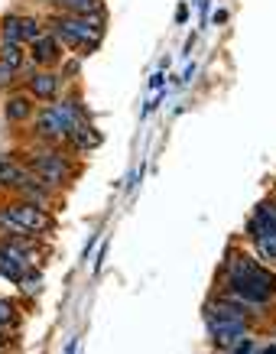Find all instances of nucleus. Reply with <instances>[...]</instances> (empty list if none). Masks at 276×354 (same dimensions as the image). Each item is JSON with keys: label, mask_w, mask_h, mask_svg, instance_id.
Instances as JSON below:
<instances>
[{"label": "nucleus", "mask_w": 276, "mask_h": 354, "mask_svg": "<svg viewBox=\"0 0 276 354\" xmlns=\"http://www.w3.org/2000/svg\"><path fill=\"white\" fill-rule=\"evenodd\" d=\"M224 273H228V292L254 302V306H264L276 292V277L270 270L257 267L250 257H231Z\"/></svg>", "instance_id": "nucleus-1"}, {"label": "nucleus", "mask_w": 276, "mask_h": 354, "mask_svg": "<svg viewBox=\"0 0 276 354\" xmlns=\"http://www.w3.org/2000/svg\"><path fill=\"white\" fill-rule=\"evenodd\" d=\"M101 17H78V13H62L53 20V36L75 49H95L101 43Z\"/></svg>", "instance_id": "nucleus-2"}, {"label": "nucleus", "mask_w": 276, "mask_h": 354, "mask_svg": "<svg viewBox=\"0 0 276 354\" xmlns=\"http://www.w3.org/2000/svg\"><path fill=\"white\" fill-rule=\"evenodd\" d=\"M82 120L78 101H62V104H49L36 114V133L43 140H62L72 133V127Z\"/></svg>", "instance_id": "nucleus-3"}, {"label": "nucleus", "mask_w": 276, "mask_h": 354, "mask_svg": "<svg viewBox=\"0 0 276 354\" xmlns=\"http://www.w3.org/2000/svg\"><path fill=\"white\" fill-rule=\"evenodd\" d=\"M30 166H33V172H36L46 185H49V189H53V185H62L65 179H68V162H65L62 153H55V150L33 153Z\"/></svg>", "instance_id": "nucleus-4"}, {"label": "nucleus", "mask_w": 276, "mask_h": 354, "mask_svg": "<svg viewBox=\"0 0 276 354\" xmlns=\"http://www.w3.org/2000/svg\"><path fill=\"white\" fill-rule=\"evenodd\" d=\"M7 212H10L13 221H17L26 234H46V231H53V218L43 212V205L20 202V205H10Z\"/></svg>", "instance_id": "nucleus-5"}, {"label": "nucleus", "mask_w": 276, "mask_h": 354, "mask_svg": "<svg viewBox=\"0 0 276 354\" xmlns=\"http://www.w3.org/2000/svg\"><path fill=\"white\" fill-rule=\"evenodd\" d=\"M30 267H33V260L20 244H13V241H3V244H0V277L20 283L23 273Z\"/></svg>", "instance_id": "nucleus-6"}, {"label": "nucleus", "mask_w": 276, "mask_h": 354, "mask_svg": "<svg viewBox=\"0 0 276 354\" xmlns=\"http://www.w3.org/2000/svg\"><path fill=\"white\" fill-rule=\"evenodd\" d=\"M250 234H254V241H257V247L264 250V257H270V260H276V227L266 221L264 215H254L250 218Z\"/></svg>", "instance_id": "nucleus-7"}, {"label": "nucleus", "mask_w": 276, "mask_h": 354, "mask_svg": "<svg viewBox=\"0 0 276 354\" xmlns=\"http://www.w3.org/2000/svg\"><path fill=\"white\" fill-rule=\"evenodd\" d=\"M59 85H62V78L53 75V72H36L30 78V95L33 97H43V101H53L59 95Z\"/></svg>", "instance_id": "nucleus-8"}, {"label": "nucleus", "mask_w": 276, "mask_h": 354, "mask_svg": "<svg viewBox=\"0 0 276 354\" xmlns=\"http://www.w3.org/2000/svg\"><path fill=\"white\" fill-rule=\"evenodd\" d=\"M33 46V62L36 65H53L55 59H59V39H55V36H39V39H36V43H30Z\"/></svg>", "instance_id": "nucleus-9"}, {"label": "nucleus", "mask_w": 276, "mask_h": 354, "mask_svg": "<svg viewBox=\"0 0 276 354\" xmlns=\"http://www.w3.org/2000/svg\"><path fill=\"white\" fill-rule=\"evenodd\" d=\"M23 183H26V169L17 160L3 156L0 160V189H20Z\"/></svg>", "instance_id": "nucleus-10"}, {"label": "nucleus", "mask_w": 276, "mask_h": 354, "mask_svg": "<svg viewBox=\"0 0 276 354\" xmlns=\"http://www.w3.org/2000/svg\"><path fill=\"white\" fill-rule=\"evenodd\" d=\"M55 7H62L65 13H78V17H101L104 13L101 0H55Z\"/></svg>", "instance_id": "nucleus-11"}, {"label": "nucleus", "mask_w": 276, "mask_h": 354, "mask_svg": "<svg viewBox=\"0 0 276 354\" xmlns=\"http://www.w3.org/2000/svg\"><path fill=\"white\" fill-rule=\"evenodd\" d=\"M17 192L23 195V202L46 205V198H49V185H46L43 179H39V176H36V179H30V176H26V183H23L20 189H17Z\"/></svg>", "instance_id": "nucleus-12"}, {"label": "nucleus", "mask_w": 276, "mask_h": 354, "mask_svg": "<svg viewBox=\"0 0 276 354\" xmlns=\"http://www.w3.org/2000/svg\"><path fill=\"white\" fill-rule=\"evenodd\" d=\"M68 137H72L75 150H91V147H98V143H101L98 130H95V127H88V124H82V120H78V124L72 127V133H68Z\"/></svg>", "instance_id": "nucleus-13"}, {"label": "nucleus", "mask_w": 276, "mask_h": 354, "mask_svg": "<svg viewBox=\"0 0 276 354\" xmlns=\"http://www.w3.org/2000/svg\"><path fill=\"white\" fill-rule=\"evenodd\" d=\"M33 114V101L26 95H13L7 101V120H26Z\"/></svg>", "instance_id": "nucleus-14"}, {"label": "nucleus", "mask_w": 276, "mask_h": 354, "mask_svg": "<svg viewBox=\"0 0 276 354\" xmlns=\"http://www.w3.org/2000/svg\"><path fill=\"white\" fill-rule=\"evenodd\" d=\"M3 43H13V46L23 43V17H7L3 20Z\"/></svg>", "instance_id": "nucleus-15"}, {"label": "nucleus", "mask_w": 276, "mask_h": 354, "mask_svg": "<svg viewBox=\"0 0 276 354\" xmlns=\"http://www.w3.org/2000/svg\"><path fill=\"white\" fill-rule=\"evenodd\" d=\"M0 62L20 68V65H23V49H20V46H13V43H3V46H0Z\"/></svg>", "instance_id": "nucleus-16"}, {"label": "nucleus", "mask_w": 276, "mask_h": 354, "mask_svg": "<svg viewBox=\"0 0 276 354\" xmlns=\"http://www.w3.org/2000/svg\"><path fill=\"white\" fill-rule=\"evenodd\" d=\"M39 36H43V26H39V20L23 17V43H36Z\"/></svg>", "instance_id": "nucleus-17"}, {"label": "nucleus", "mask_w": 276, "mask_h": 354, "mask_svg": "<svg viewBox=\"0 0 276 354\" xmlns=\"http://www.w3.org/2000/svg\"><path fill=\"white\" fill-rule=\"evenodd\" d=\"M17 322V309H13V302L0 299V328H7V325Z\"/></svg>", "instance_id": "nucleus-18"}, {"label": "nucleus", "mask_w": 276, "mask_h": 354, "mask_svg": "<svg viewBox=\"0 0 276 354\" xmlns=\"http://www.w3.org/2000/svg\"><path fill=\"white\" fill-rule=\"evenodd\" d=\"M13 78H17V68L7 65V62H0V88H10Z\"/></svg>", "instance_id": "nucleus-19"}, {"label": "nucleus", "mask_w": 276, "mask_h": 354, "mask_svg": "<svg viewBox=\"0 0 276 354\" xmlns=\"http://www.w3.org/2000/svg\"><path fill=\"white\" fill-rule=\"evenodd\" d=\"M39 283H43V279H39V277H26V273H23V279H20V290L26 292V296H33V292H39Z\"/></svg>", "instance_id": "nucleus-20"}, {"label": "nucleus", "mask_w": 276, "mask_h": 354, "mask_svg": "<svg viewBox=\"0 0 276 354\" xmlns=\"http://www.w3.org/2000/svg\"><path fill=\"white\" fill-rule=\"evenodd\" d=\"M257 215H264L266 221L276 227V205H260V208H257Z\"/></svg>", "instance_id": "nucleus-21"}, {"label": "nucleus", "mask_w": 276, "mask_h": 354, "mask_svg": "<svg viewBox=\"0 0 276 354\" xmlns=\"http://www.w3.org/2000/svg\"><path fill=\"white\" fill-rule=\"evenodd\" d=\"M0 348H3V335H0Z\"/></svg>", "instance_id": "nucleus-22"}, {"label": "nucleus", "mask_w": 276, "mask_h": 354, "mask_svg": "<svg viewBox=\"0 0 276 354\" xmlns=\"http://www.w3.org/2000/svg\"><path fill=\"white\" fill-rule=\"evenodd\" d=\"M49 3H55V0H49Z\"/></svg>", "instance_id": "nucleus-23"}]
</instances>
